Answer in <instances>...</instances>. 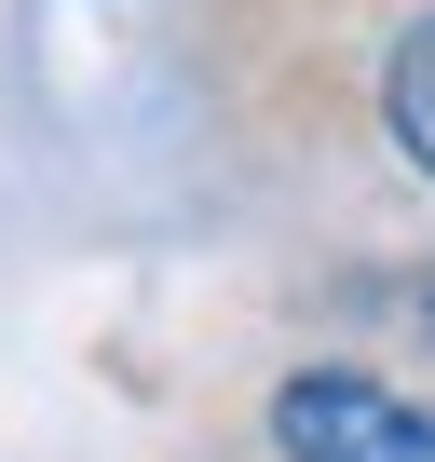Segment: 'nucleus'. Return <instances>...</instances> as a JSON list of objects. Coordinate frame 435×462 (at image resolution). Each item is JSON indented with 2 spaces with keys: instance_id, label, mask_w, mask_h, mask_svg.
<instances>
[{
  "instance_id": "f257e3e1",
  "label": "nucleus",
  "mask_w": 435,
  "mask_h": 462,
  "mask_svg": "<svg viewBox=\"0 0 435 462\" xmlns=\"http://www.w3.org/2000/svg\"><path fill=\"white\" fill-rule=\"evenodd\" d=\"M273 448L286 462H435V408L354 367H300L273 394Z\"/></svg>"
},
{
  "instance_id": "f03ea898",
  "label": "nucleus",
  "mask_w": 435,
  "mask_h": 462,
  "mask_svg": "<svg viewBox=\"0 0 435 462\" xmlns=\"http://www.w3.org/2000/svg\"><path fill=\"white\" fill-rule=\"evenodd\" d=\"M394 150H408V163L435 177V14H421V28L394 42Z\"/></svg>"
},
{
  "instance_id": "7ed1b4c3",
  "label": "nucleus",
  "mask_w": 435,
  "mask_h": 462,
  "mask_svg": "<svg viewBox=\"0 0 435 462\" xmlns=\"http://www.w3.org/2000/svg\"><path fill=\"white\" fill-rule=\"evenodd\" d=\"M421 327H435V286H421Z\"/></svg>"
}]
</instances>
